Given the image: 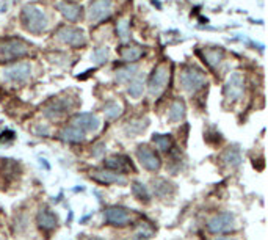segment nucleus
<instances>
[{"instance_id": "1", "label": "nucleus", "mask_w": 268, "mask_h": 240, "mask_svg": "<svg viewBox=\"0 0 268 240\" xmlns=\"http://www.w3.org/2000/svg\"><path fill=\"white\" fill-rule=\"evenodd\" d=\"M24 27L32 33H41L47 29V17L35 5H27L22 10Z\"/></svg>"}, {"instance_id": "2", "label": "nucleus", "mask_w": 268, "mask_h": 240, "mask_svg": "<svg viewBox=\"0 0 268 240\" xmlns=\"http://www.w3.org/2000/svg\"><path fill=\"white\" fill-rule=\"evenodd\" d=\"M179 83L187 93H191L193 95V93L199 91L205 85V76L201 69L189 66V68H185L179 72Z\"/></svg>"}, {"instance_id": "3", "label": "nucleus", "mask_w": 268, "mask_h": 240, "mask_svg": "<svg viewBox=\"0 0 268 240\" xmlns=\"http://www.w3.org/2000/svg\"><path fill=\"white\" fill-rule=\"evenodd\" d=\"M236 226H237L236 217L231 212H220L205 223L207 231L212 232V234H223V232L234 231Z\"/></svg>"}, {"instance_id": "4", "label": "nucleus", "mask_w": 268, "mask_h": 240, "mask_svg": "<svg viewBox=\"0 0 268 240\" xmlns=\"http://www.w3.org/2000/svg\"><path fill=\"white\" fill-rule=\"evenodd\" d=\"M2 76L10 83H24L32 76V66L27 62L13 63L2 69Z\"/></svg>"}, {"instance_id": "5", "label": "nucleus", "mask_w": 268, "mask_h": 240, "mask_svg": "<svg viewBox=\"0 0 268 240\" xmlns=\"http://www.w3.org/2000/svg\"><path fill=\"white\" fill-rule=\"evenodd\" d=\"M170 80V68L166 64H158L156 69H154L152 76L149 79V95L151 96H158L160 93L165 90L166 83Z\"/></svg>"}, {"instance_id": "6", "label": "nucleus", "mask_w": 268, "mask_h": 240, "mask_svg": "<svg viewBox=\"0 0 268 240\" xmlns=\"http://www.w3.org/2000/svg\"><path fill=\"white\" fill-rule=\"evenodd\" d=\"M137 159H138L140 165L147 171L156 173L160 170V166H162V160L157 156V152L146 144H140L137 148Z\"/></svg>"}, {"instance_id": "7", "label": "nucleus", "mask_w": 268, "mask_h": 240, "mask_svg": "<svg viewBox=\"0 0 268 240\" xmlns=\"http://www.w3.org/2000/svg\"><path fill=\"white\" fill-rule=\"evenodd\" d=\"M29 44L22 39L13 38L5 41L2 46H0V55H2L5 60H15V58H21L24 55L29 53Z\"/></svg>"}, {"instance_id": "8", "label": "nucleus", "mask_w": 268, "mask_h": 240, "mask_svg": "<svg viewBox=\"0 0 268 240\" xmlns=\"http://www.w3.org/2000/svg\"><path fill=\"white\" fill-rule=\"evenodd\" d=\"M243 90H245L243 76L240 74V72H232V74L227 77L226 85H224L226 99L227 101H232V102L238 101V99L243 96Z\"/></svg>"}, {"instance_id": "9", "label": "nucleus", "mask_w": 268, "mask_h": 240, "mask_svg": "<svg viewBox=\"0 0 268 240\" xmlns=\"http://www.w3.org/2000/svg\"><path fill=\"white\" fill-rule=\"evenodd\" d=\"M57 36L62 43L69 44L72 48H82V46L86 44L85 33L80 29H76V27H69V25L62 27L57 33Z\"/></svg>"}, {"instance_id": "10", "label": "nucleus", "mask_w": 268, "mask_h": 240, "mask_svg": "<svg viewBox=\"0 0 268 240\" xmlns=\"http://www.w3.org/2000/svg\"><path fill=\"white\" fill-rule=\"evenodd\" d=\"M111 8H113L111 0H95L90 5L88 21L91 24H97L100 21H104V19H107L111 15Z\"/></svg>"}, {"instance_id": "11", "label": "nucleus", "mask_w": 268, "mask_h": 240, "mask_svg": "<svg viewBox=\"0 0 268 240\" xmlns=\"http://www.w3.org/2000/svg\"><path fill=\"white\" fill-rule=\"evenodd\" d=\"M105 222L111 226H127L130 223V212L121 206H110L104 212Z\"/></svg>"}, {"instance_id": "12", "label": "nucleus", "mask_w": 268, "mask_h": 240, "mask_svg": "<svg viewBox=\"0 0 268 240\" xmlns=\"http://www.w3.org/2000/svg\"><path fill=\"white\" fill-rule=\"evenodd\" d=\"M90 176H91V179H95L96 182L105 184V185H110V184L126 185L127 184V179L123 175H119V173H115V171H110V170H107V168L93 170Z\"/></svg>"}, {"instance_id": "13", "label": "nucleus", "mask_w": 268, "mask_h": 240, "mask_svg": "<svg viewBox=\"0 0 268 240\" xmlns=\"http://www.w3.org/2000/svg\"><path fill=\"white\" fill-rule=\"evenodd\" d=\"M72 126H76L82 132H96L99 129L100 123L97 116L93 115V113H79L72 119Z\"/></svg>"}, {"instance_id": "14", "label": "nucleus", "mask_w": 268, "mask_h": 240, "mask_svg": "<svg viewBox=\"0 0 268 240\" xmlns=\"http://www.w3.org/2000/svg\"><path fill=\"white\" fill-rule=\"evenodd\" d=\"M36 223L43 231H52L57 228L58 217L49 208H41L36 213Z\"/></svg>"}, {"instance_id": "15", "label": "nucleus", "mask_w": 268, "mask_h": 240, "mask_svg": "<svg viewBox=\"0 0 268 240\" xmlns=\"http://www.w3.org/2000/svg\"><path fill=\"white\" fill-rule=\"evenodd\" d=\"M104 166L110 171L119 173V175H123V173L129 171V170L135 171L133 170V166H132V162L126 156H113L110 159H105Z\"/></svg>"}, {"instance_id": "16", "label": "nucleus", "mask_w": 268, "mask_h": 240, "mask_svg": "<svg viewBox=\"0 0 268 240\" xmlns=\"http://www.w3.org/2000/svg\"><path fill=\"white\" fill-rule=\"evenodd\" d=\"M69 102L68 99L64 97H60V99H55V101H52L47 107L44 109V116H47L50 119L53 118H60L62 115H64L66 112L69 110Z\"/></svg>"}, {"instance_id": "17", "label": "nucleus", "mask_w": 268, "mask_h": 240, "mask_svg": "<svg viewBox=\"0 0 268 240\" xmlns=\"http://www.w3.org/2000/svg\"><path fill=\"white\" fill-rule=\"evenodd\" d=\"M60 138L66 143H80L85 140V132H82L80 129H77L76 126L71 124L60 132Z\"/></svg>"}, {"instance_id": "18", "label": "nucleus", "mask_w": 268, "mask_h": 240, "mask_svg": "<svg viewBox=\"0 0 268 240\" xmlns=\"http://www.w3.org/2000/svg\"><path fill=\"white\" fill-rule=\"evenodd\" d=\"M58 10L71 22H76L80 16V6L77 3H72V2H60Z\"/></svg>"}, {"instance_id": "19", "label": "nucleus", "mask_w": 268, "mask_h": 240, "mask_svg": "<svg viewBox=\"0 0 268 240\" xmlns=\"http://www.w3.org/2000/svg\"><path fill=\"white\" fill-rule=\"evenodd\" d=\"M221 160L226 166H231V168H237V166L242 163V154H240L238 148H227L223 154H221Z\"/></svg>"}, {"instance_id": "20", "label": "nucleus", "mask_w": 268, "mask_h": 240, "mask_svg": "<svg viewBox=\"0 0 268 240\" xmlns=\"http://www.w3.org/2000/svg\"><path fill=\"white\" fill-rule=\"evenodd\" d=\"M168 118L171 123H180L185 118V104L180 99H176V101L171 102L168 110Z\"/></svg>"}, {"instance_id": "21", "label": "nucleus", "mask_w": 268, "mask_h": 240, "mask_svg": "<svg viewBox=\"0 0 268 240\" xmlns=\"http://www.w3.org/2000/svg\"><path fill=\"white\" fill-rule=\"evenodd\" d=\"M152 189H154V193H156V196L158 198H166L174 192L173 184L166 181V179H154Z\"/></svg>"}, {"instance_id": "22", "label": "nucleus", "mask_w": 268, "mask_h": 240, "mask_svg": "<svg viewBox=\"0 0 268 240\" xmlns=\"http://www.w3.org/2000/svg\"><path fill=\"white\" fill-rule=\"evenodd\" d=\"M137 71L138 68L135 64H127V66H123V68L116 69L115 77L119 83H126V82H130V80L137 76Z\"/></svg>"}, {"instance_id": "23", "label": "nucleus", "mask_w": 268, "mask_h": 240, "mask_svg": "<svg viewBox=\"0 0 268 240\" xmlns=\"http://www.w3.org/2000/svg\"><path fill=\"white\" fill-rule=\"evenodd\" d=\"M121 58L124 60V62H137V60H140L143 55H144V50L137 48V46H127V48L121 49Z\"/></svg>"}, {"instance_id": "24", "label": "nucleus", "mask_w": 268, "mask_h": 240, "mask_svg": "<svg viewBox=\"0 0 268 240\" xmlns=\"http://www.w3.org/2000/svg\"><path fill=\"white\" fill-rule=\"evenodd\" d=\"M152 143L156 144V148L162 152H168L171 149V137L168 133H154L152 135Z\"/></svg>"}, {"instance_id": "25", "label": "nucleus", "mask_w": 268, "mask_h": 240, "mask_svg": "<svg viewBox=\"0 0 268 240\" xmlns=\"http://www.w3.org/2000/svg\"><path fill=\"white\" fill-rule=\"evenodd\" d=\"M132 193L138 201L142 203H149L151 201V193L147 190V187L142 182H133L132 184Z\"/></svg>"}, {"instance_id": "26", "label": "nucleus", "mask_w": 268, "mask_h": 240, "mask_svg": "<svg viewBox=\"0 0 268 240\" xmlns=\"http://www.w3.org/2000/svg\"><path fill=\"white\" fill-rule=\"evenodd\" d=\"M104 113H105V118L116 119L118 116L123 115V105L116 101H109L104 105Z\"/></svg>"}, {"instance_id": "27", "label": "nucleus", "mask_w": 268, "mask_h": 240, "mask_svg": "<svg viewBox=\"0 0 268 240\" xmlns=\"http://www.w3.org/2000/svg\"><path fill=\"white\" fill-rule=\"evenodd\" d=\"M221 60H223V50H218V49L204 50V62L209 66H212V68H217Z\"/></svg>"}, {"instance_id": "28", "label": "nucleus", "mask_w": 268, "mask_h": 240, "mask_svg": "<svg viewBox=\"0 0 268 240\" xmlns=\"http://www.w3.org/2000/svg\"><path fill=\"white\" fill-rule=\"evenodd\" d=\"M147 126H149V119L147 118H138L135 121H130V124L127 126V132L130 135H138L140 132H143Z\"/></svg>"}, {"instance_id": "29", "label": "nucleus", "mask_w": 268, "mask_h": 240, "mask_svg": "<svg viewBox=\"0 0 268 240\" xmlns=\"http://www.w3.org/2000/svg\"><path fill=\"white\" fill-rule=\"evenodd\" d=\"M143 91H144V83H143L142 79H133L130 85L127 86V93H129L130 97H133V99H138L143 95Z\"/></svg>"}, {"instance_id": "30", "label": "nucleus", "mask_w": 268, "mask_h": 240, "mask_svg": "<svg viewBox=\"0 0 268 240\" xmlns=\"http://www.w3.org/2000/svg\"><path fill=\"white\" fill-rule=\"evenodd\" d=\"M116 32H118V35H119V38L123 39V41H127L129 36H130L129 21H127V19H121V21L116 24Z\"/></svg>"}, {"instance_id": "31", "label": "nucleus", "mask_w": 268, "mask_h": 240, "mask_svg": "<svg viewBox=\"0 0 268 240\" xmlns=\"http://www.w3.org/2000/svg\"><path fill=\"white\" fill-rule=\"evenodd\" d=\"M109 60V48H97L93 52V62L96 64H104Z\"/></svg>"}, {"instance_id": "32", "label": "nucleus", "mask_w": 268, "mask_h": 240, "mask_svg": "<svg viewBox=\"0 0 268 240\" xmlns=\"http://www.w3.org/2000/svg\"><path fill=\"white\" fill-rule=\"evenodd\" d=\"M138 236L147 240L149 237L154 236V228L147 222H142V223L138 224Z\"/></svg>"}, {"instance_id": "33", "label": "nucleus", "mask_w": 268, "mask_h": 240, "mask_svg": "<svg viewBox=\"0 0 268 240\" xmlns=\"http://www.w3.org/2000/svg\"><path fill=\"white\" fill-rule=\"evenodd\" d=\"M35 133L39 137H49L50 129H49V126H46V124H38L35 128Z\"/></svg>"}, {"instance_id": "34", "label": "nucleus", "mask_w": 268, "mask_h": 240, "mask_svg": "<svg viewBox=\"0 0 268 240\" xmlns=\"http://www.w3.org/2000/svg\"><path fill=\"white\" fill-rule=\"evenodd\" d=\"M104 152H105V144L104 143L95 144V148H93V156H95V157H102Z\"/></svg>"}, {"instance_id": "35", "label": "nucleus", "mask_w": 268, "mask_h": 240, "mask_svg": "<svg viewBox=\"0 0 268 240\" xmlns=\"http://www.w3.org/2000/svg\"><path fill=\"white\" fill-rule=\"evenodd\" d=\"M213 240H234L231 236H217Z\"/></svg>"}, {"instance_id": "36", "label": "nucleus", "mask_w": 268, "mask_h": 240, "mask_svg": "<svg viewBox=\"0 0 268 240\" xmlns=\"http://www.w3.org/2000/svg\"><path fill=\"white\" fill-rule=\"evenodd\" d=\"M135 240H146V239H143V237H137Z\"/></svg>"}, {"instance_id": "37", "label": "nucleus", "mask_w": 268, "mask_h": 240, "mask_svg": "<svg viewBox=\"0 0 268 240\" xmlns=\"http://www.w3.org/2000/svg\"><path fill=\"white\" fill-rule=\"evenodd\" d=\"M95 240H100V239H95Z\"/></svg>"}]
</instances>
